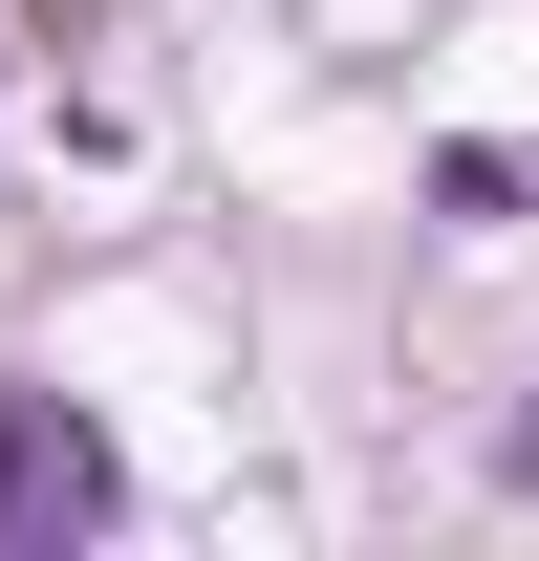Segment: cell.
Here are the masks:
<instances>
[{
    "label": "cell",
    "instance_id": "2",
    "mask_svg": "<svg viewBox=\"0 0 539 561\" xmlns=\"http://www.w3.org/2000/svg\"><path fill=\"white\" fill-rule=\"evenodd\" d=\"M518 476H539V411H518Z\"/></svg>",
    "mask_w": 539,
    "mask_h": 561
},
{
    "label": "cell",
    "instance_id": "1",
    "mask_svg": "<svg viewBox=\"0 0 539 561\" xmlns=\"http://www.w3.org/2000/svg\"><path fill=\"white\" fill-rule=\"evenodd\" d=\"M66 518H108V432L66 389H0V540H66Z\"/></svg>",
    "mask_w": 539,
    "mask_h": 561
}]
</instances>
